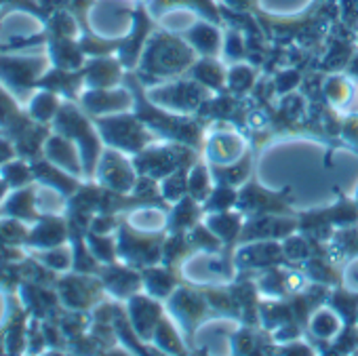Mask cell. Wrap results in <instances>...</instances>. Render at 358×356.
Instances as JSON below:
<instances>
[{
	"instance_id": "cell-5",
	"label": "cell",
	"mask_w": 358,
	"mask_h": 356,
	"mask_svg": "<svg viewBox=\"0 0 358 356\" xmlns=\"http://www.w3.org/2000/svg\"><path fill=\"white\" fill-rule=\"evenodd\" d=\"M207 226H209V228L213 230V234H217L220 238L232 241V238H236V234H238L241 220H238L236 215H217V218L209 220Z\"/></svg>"
},
{
	"instance_id": "cell-8",
	"label": "cell",
	"mask_w": 358,
	"mask_h": 356,
	"mask_svg": "<svg viewBox=\"0 0 358 356\" xmlns=\"http://www.w3.org/2000/svg\"><path fill=\"white\" fill-rule=\"evenodd\" d=\"M5 177L7 182H11V186H20L28 180V166L15 162V164H7L5 166Z\"/></svg>"
},
{
	"instance_id": "cell-3",
	"label": "cell",
	"mask_w": 358,
	"mask_h": 356,
	"mask_svg": "<svg viewBox=\"0 0 358 356\" xmlns=\"http://www.w3.org/2000/svg\"><path fill=\"white\" fill-rule=\"evenodd\" d=\"M101 127H106V137L110 139V143L120 145V148H131V152H139L145 137L139 135V124L127 116L120 118H108L101 122Z\"/></svg>"
},
{
	"instance_id": "cell-6",
	"label": "cell",
	"mask_w": 358,
	"mask_h": 356,
	"mask_svg": "<svg viewBox=\"0 0 358 356\" xmlns=\"http://www.w3.org/2000/svg\"><path fill=\"white\" fill-rule=\"evenodd\" d=\"M34 241H36L38 245H45V247L57 245L59 241H64V226H59L57 222L49 220V222H45L38 230H34Z\"/></svg>"
},
{
	"instance_id": "cell-9",
	"label": "cell",
	"mask_w": 358,
	"mask_h": 356,
	"mask_svg": "<svg viewBox=\"0 0 358 356\" xmlns=\"http://www.w3.org/2000/svg\"><path fill=\"white\" fill-rule=\"evenodd\" d=\"M222 5L234 11H243V13H253L257 7V0H222Z\"/></svg>"
},
{
	"instance_id": "cell-7",
	"label": "cell",
	"mask_w": 358,
	"mask_h": 356,
	"mask_svg": "<svg viewBox=\"0 0 358 356\" xmlns=\"http://www.w3.org/2000/svg\"><path fill=\"white\" fill-rule=\"evenodd\" d=\"M312 329L318 333V335H322V337H331L335 331H337V320H335V316L333 314H318L316 318H314V322H312Z\"/></svg>"
},
{
	"instance_id": "cell-1",
	"label": "cell",
	"mask_w": 358,
	"mask_h": 356,
	"mask_svg": "<svg viewBox=\"0 0 358 356\" xmlns=\"http://www.w3.org/2000/svg\"><path fill=\"white\" fill-rule=\"evenodd\" d=\"M194 62V49L186 38L173 32H154L148 38V49L143 53V70H152L156 74H173L188 68Z\"/></svg>"
},
{
	"instance_id": "cell-2",
	"label": "cell",
	"mask_w": 358,
	"mask_h": 356,
	"mask_svg": "<svg viewBox=\"0 0 358 356\" xmlns=\"http://www.w3.org/2000/svg\"><path fill=\"white\" fill-rule=\"evenodd\" d=\"M169 9H190L207 22H213L217 26L224 24L222 9L215 0H150V13L154 17H160Z\"/></svg>"
},
{
	"instance_id": "cell-4",
	"label": "cell",
	"mask_w": 358,
	"mask_h": 356,
	"mask_svg": "<svg viewBox=\"0 0 358 356\" xmlns=\"http://www.w3.org/2000/svg\"><path fill=\"white\" fill-rule=\"evenodd\" d=\"M184 38L192 45V49L205 53L207 57L217 55L222 49V32H220L217 24L207 22V20H201L192 28H188L184 32Z\"/></svg>"
}]
</instances>
